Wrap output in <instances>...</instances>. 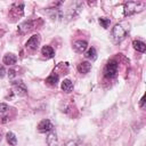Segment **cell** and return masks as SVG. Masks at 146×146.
Segmentation results:
<instances>
[{
	"instance_id": "1",
	"label": "cell",
	"mask_w": 146,
	"mask_h": 146,
	"mask_svg": "<svg viewBox=\"0 0 146 146\" xmlns=\"http://www.w3.org/2000/svg\"><path fill=\"white\" fill-rule=\"evenodd\" d=\"M127 33H128V30L125 27H123L121 24H116L112 29L111 35H112V39H113L114 42H120L125 38Z\"/></svg>"
},
{
	"instance_id": "2",
	"label": "cell",
	"mask_w": 146,
	"mask_h": 146,
	"mask_svg": "<svg viewBox=\"0 0 146 146\" xmlns=\"http://www.w3.org/2000/svg\"><path fill=\"white\" fill-rule=\"evenodd\" d=\"M145 3L144 2H139V1H128L124 3V15H131L135 14L137 11L143 10Z\"/></svg>"
},
{
	"instance_id": "3",
	"label": "cell",
	"mask_w": 146,
	"mask_h": 146,
	"mask_svg": "<svg viewBox=\"0 0 146 146\" xmlns=\"http://www.w3.org/2000/svg\"><path fill=\"white\" fill-rule=\"evenodd\" d=\"M117 73V63L115 60L108 62V64L105 67V75L107 78H114Z\"/></svg>"
},
{
	"instance_id": "4",
	"label": "cell",
	"mask_w": 146,
	"mask_h": 146,
	"mask_svg": "<svg viewBox=\"0 0 146 146\" xmlns=\"http://www.w3.org/2000/svg\"><path fill=\"white\" fill-rule=\"evenodd\" d=\"M40 42H41L40 35H39V34H34V35H32V36L26 41L25 47L29 48V49H31V50H35V49H38Z\"/></svg>"
},
{
	"instance_id": "5",
	"label": "cell",
	"mask_w": 146,
	"mask_h": 146,
	"mask_svg": "<svg viewBox=\"0 0 146 146\" xmlns=\"http://www.w3.org/2000/svg\"><path fill=\"white\" fill-rule=\"evenodd\" d=\"M81 9H82V6H81L80 3H74V5L67 10V13H66V19H67V21H71V19H73V18H75V17L80 14Z\"/></svg>"
},
{
	"instance_id": "6",
	"label": "cell",
	"mask_w": 146,
	"mask_h": 146,
	"mask_svg": "<svg viewBox=\"0 0 146 146\" xmlns=\"http://www.w3.org/2000/svg\"><path fill=\"white\" fill-rule=\"evenodd\" d=\"M33 29H34V22L31 21V19L25 21V22H23V23H21L18 25V32L21 34H25V33L32 31Z\"/></svg>"
},
{
	"instance_id": "7",
	"label": "cell",
	"mask_w": 146,
	"mask_h": 146,
	"mask_svg": "<svg viewBox=\"0 0 146 146\" xmlns=\"http://www.w3.org/2000/svg\"><path fill=\"white\" fill-rule=\"evenodd\" d=\"M51 129H52V123L50 122V120H48V119H44V120H42L39 124H38V131L39 132H49V131H51Z\"/></svg>"
},
{
	"instance_id": "8",
	"label": "cell",
	"mask_w": 146,
	"mask_h": 146,
	"mask_svg": "<svg viewBox=\"0 0 146 146\" xmlns=\"http://www.w3.org/2000/svg\"><path fill=\"white\" fill-rule=\"evenodd\" d=\"M14 87H15V91L18 96H26L27 95V88L22 81L14 82Z\"/></svg>"
},
{
	"instance_id": "9",
	"label": "cell",
	"mask_w": 146,
	"mask_h": 146,
	"mask_svg": "<svg viewBox=\"0 0 146 146\" xmlns=\"http://www.w3.org/2000/svg\"><path fill=\"white\" fill-rule=\"evenodd\" d=\"M87 47H88V43H87V41H84V40H78V41H75L74 43H73V48H74V50L76 51V52H83L86 49H87Z\"/></svg>"
},
{
	"instance_id": "10",
	"label": "cell",
	"mask_w": 146,
	"mask_h": 146,
	"mask_svg": "<svg viewBox=\"0 0 146 146\" xmlns=\"http://www.w3.org/2000/svg\"><path fill=\"white\" fill-rule=\"evenodd\" d=\"M2 62H3V64H6V65H14V64H16V62H17V57H16L14 54L8 52V54H6V55L3 56Z\"/></svg>"
},
{
	"instance_id": "11",
	"label": "cell",
	"mask_w": 146,
	"mask_h": 146,
	"mask_svg": "<svg viewBox=\"0 0 146 146\" xmlns=\"http://www.w3.org/2000/svg\"><path fill=\"white\" fill-rule=\"evenodd\" d=\"M41 54L46 58H52L55 56V50L50 46H43L42 49H41Z\"/></svg>"
},
{
	"instance_id": "12",
	"label": "cell",
	"mask_w": 146,
	"mask_h": 146,
	"mask_svg": "<svg viewBox=\"0 0 146 146\" xmlns=\"http://www.w3.org/2000/svg\"><path fill=\"white\" fill-rule=\"evenodd\" d=\"M91 68V64L89 62H81L79 65H78V71L81 73V74H86L90 71Z\"/></svg>"
},
{
	"instance_id": "13",
	"label": "cell",
	"mask_w": 146,
	"mask_h": 146,
	"mask_svg": "<svg viewBox=\"0 0 146 146\" xmlns=\"http://www.w3.org/2000/svg\"><path fill=\"white\" fill-rule=\"evenodd\" d=\"M132 46L139 52H145V50H146V44L143 41H140V40H135L132 42Z\"/></svg>"
},
{
	"instance_id": "14",
	"label": "cell",
	"mask_w": 146,
	"mask_h": 146,
	"mask_svg": "<svg viewBox=\"0 0 146 146\" xmlns=\"http://www.w3.org/2000/svg\"><path fill=\"white\" fill-rule=\"evenodd\" d=\"M62 90L65 91V92H71L73 90V83H72V81L68 80V79H65L62 82Z\"/></svg>"
},
{
	"instance_id": "15",
	"label": "cell",
	"mask_w": 146,
	"mask_h": 146,
	"mask_svg": "<svg viewBox=\"0 0 146 146\" xmlns=\"http://www.w3.org/2000/svg\"><path fill=\"white\" fill-rule=\"evenodd\" d=\"M47 144L49 146H56L57 145V135L55 131H51L47 137Z\"/></svg>"
},
{
	"instance_id": "16",
	"label": "cell",
	"mask_w": 146,
	"mask_h": 146,
	"mask_svg": "<svg viewBox=\"0 0 146 146\" xmlns=\"http://www.w3.org/2000/svg\"><path fill=\"white\" fill-rule=\"evenodd\" d=\"M46 82H47L48 84H50V86H56L57 82H58V75L55 74V73L50 74V75L46 79Z\"/></svg>"
},
{
	"instance_id": "17",
	"label": "cell",
	"mask_w": 146,
	"mask_h": 146,
	"mask_svg": "<svg viewBox=\"0 0 146 146\" xmlns=\"http://www.w3.org/2000/svg\"><path fill=\"white\" fill-rule=\"evenodd\" d=\"M86 58H88V59H91V60H94V59H96V57H97V52H96V49L95 48H89L88 50H87V52H86Z\"/></svg>"
},
{
	"instance_id": "18",
	"label": "cell",
	"mask_w": 146,
	"mask_h": 146,
	"mask_svg": "<svg viewBox=\"0 0 146 146\" xmlns=\"http://www.w3.org/2000/svg\"><path fill=\"white\" fill-rule=\"evenodd\" d=\"M6 137H7V141H8L9 145L15 146V145L17 144V138H16V136H15L13 132H8V133L6 135Z\"/></svg>"
},
{
	"instance_id": "19",
	"label": "cell",
	"mask_w": 146,
	"mask_h": 146,
	"mask_svg": "<svg viewBox=\"0 0 146 146\" xmlns=\"http://www.w3.org/2000/svg\"><path fill=\"white\" fill-rule=\"evenodd\" d=\"M48 14H49V16L51 17V18H58V17H60V11L57 9V8H49V10L47 11Z\"/></svg>"
},
{
	"instance_id": "20",
	"label": "cell",
	"mask_w": 146,
	"mask_h": 146,
	"mask_svg": "<svg viewBox=\"0 0 146 146\" xmlns=\"http://www.w3.org/2000/svg\"><path fill=\"white\" fill-rule=\"evenodd\" d=\"M110 23H111L110 18H106V17H100V18H99V24H100L103 27H105V29L108 27Z\"/></svg>"
},
{
	"instance_id": "21",
	"label": "cell",
	"mask_w": 146,
	"mask_h": 146,
	"mask_svg": "<svg viewBox=\"0 0 146 146\" xmlns=\"http://www.w3.org/2000/svg\"><path fill=\"white\" fill-rule=\"evenodd\" d=\"M8 110V105L7 104H5V103H2V104H0V112H6Z\"/></svg>"
},
{
	"instance_id": "22",
	"label": "cell",
	"mask_w": 146,
	"mask_h": 146,
	"mask_svg": "<svg viewBox=\"0 0 146 146\" xmlns=\"http://www.w3.org/2000/svg\"><path fill=\"white\" fill-rule=\"evenodd\" d=\"M3 75H5V68L1 67L0 68V78H3Z\"/></svg>"
},
{
	"instance_id": "23",
	"label": "cell",
	"mask_w": 146,
	"mask_h": 146,
	"mask_svg": "<svg viewBox=\"0 0 146 146\" xmlns=\"http://www.w3.org/2000/svg\"><path fill=\"white\" fill-rule=\"evenodd\" d=\"M144 103H145V97H143V98L140 99V103H139L140 107H144Z\"/></svg>"
},
{
	"instance_id": "24",
	"label": "cell",
	"mask_w": 146,
	"mask_h": 146,
	"mask_svg": "<svg viewBox=\"0 0 146 146\" xmlns=\"http://www.w3.org/2000/svg\"><path fill=\"white\" fill-rule=\"evenodd\" d=\"M66 146H76V143L75 141H70L68 144H66Z\"/></svg>"
},
{
	"instance_id": "25",
	"label": "cell",
	"mask_w": 146,
	"mask_h": 146,
	"mask_svg": "<svg viewBox=\"0 0 146 146\" xmlns=\"http://www.w3.org/2000/svg\"><path fill=\"white\" fill-rule=\"evenodd\" d=\"M9 75L13 78V76L15 75V71H14V70H10V71H9Z\"/></svg>"
}]
</instances>
